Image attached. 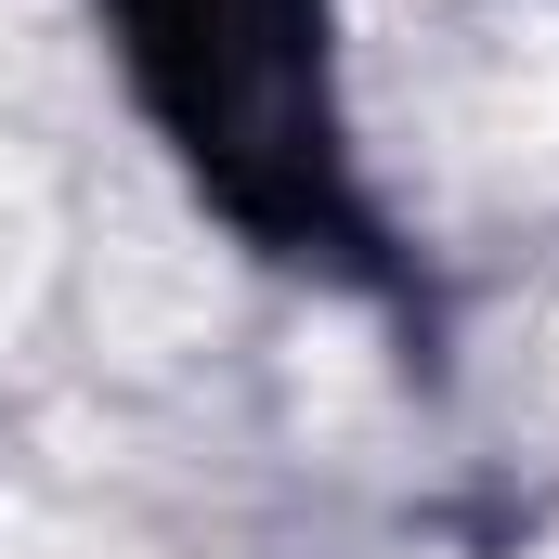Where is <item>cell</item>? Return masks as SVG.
<instances>
[{"label": "cell", "instance_id": "6da1fadb", "mask_svg": "<svg viewBox=\"0 0 559 559\" xmlns=\"http://www.w3.org/2000/svg\"><path fill=\"white\" fill-rule=\"evenodd\" d=\"M0 312H13V222H0Z\"/></svg>", "mask_w": 559, "mask_h": 559}, {"label": "cell", "instance_id": "7a4b0ae2", "mask_svg": "<svg viewBox=\"0 0 559 559\" xmlns=\"http://www.w3.org/2000/svg\"><path fill=\"white\" fill-rule=\"evenodd\" d=\"M547 559H559V547H547Z\"/></svg>", "mask_w": 559, "mask_h": 559}]
</instances>
